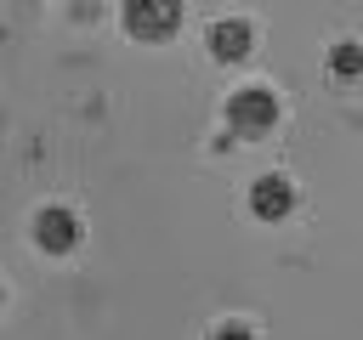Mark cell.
Returning a JSON list of instances; mask_svg holds the SVG:
<instances>
[{"label":"cell","instance_id":"cell-1","mask_svg":"<svg viewBox=\"0 0 363 340\" xmlns=\"http://www.w3.org/2000/svg\"><path fill=\"white\" fill-rule=\"evenodd\" d=\"M221 119H227V136L261 142V136H272V125H278V91H272L267 79H244V85L227 91Z\"/></svg>","mask_w":363,"mask_h":340},{"label":"cell","instance_id":"cell-2","mask_svg":"<svg viewBox=\"0 0 363 340\" xmlns=\"http://www.w3.org/2000/svg\"><path fill=\"white\" fill-rule=\"evenodd\" d=\"M28 238H34L45 255H68V249H79L85 221H79V210H74V204L45 198V204H34V215H28Z\"/></svg>","mask_w":363,"mask_h":340},{"label":"cell","instance_id":"cell-3","mask_svg":"<svg viewBox=\"0 0 363 340\" xmlns=\"http://www.w3.org/2000/svg\"><path fill=\"white\" fill-rule=\"evenodd\" d=\"M244 204H250V215H255V221H289V215H295V204H301V187H295L284 170H267V176H255V181H250Z\"/></svg>","mask_w":363,"mask_h":340},{"label":"cell","instance_id":"cell-4","mask_svg":"<svg viewBox=\"0 0 363 340\" xmlns=\"http://www.w3.org/2000/svg\"><path fill=\"white\" fill-rule=\"evenodd\" d=\"M119 23L136 34V40H170L182 28V6L176 0H125Z\"/></svg>","mask_w":363,"mask_h":340},{"label":"cell","instance_id":"cell-5","mask_svg":"<svg viewBox=\"0 0 363 340\" xmlns=\"http://www.w3.org/2000/svg\"><path fill=\"white\" fill-rule=\"evenodd\" d=\"M204 45H210L216 62H238V57H250V45H255V23L238 17V11H233V17H210Z\"/></svg>","mask_w":363,"mask_h":340},{"label":"cell","instance_id":"cell-6","mask_svg":"<svg viewBox=\"0 0 363 340\" xmlns=\"http://www.w3.org/2000/svg\"><path fill=\"white\" fill-rule=\"evenodd\" d=\"M323 68H329L335 79H357V74H363V40H335L329 57H323Z\"/></svg>","mask_w":363,"mask_h":340},{"label":"cell","instance_id":"cell-7","mask_svg":"<svg viewBox=\"0 0 363 340\" xmlns=\"http://www.w3.org/2000/svg\"><path fill=\"white\" fill-rule=\"evenodd\" d=\"M204 340H255V323L250 317H216Z\"/></svg>","mask_w":363,"mask_h":340},{"label":"cell","instance_id":"cell-8","mask_svg":"<svg viewBox=\"0 0 363 340\" xmlns=\"http://www.w3.org/2000/svg\"><path fill=\"white\" fill-rule=\"evenodd\" d=\"M0 300H6V289H0Z\"/></svg>","mask_w":363,"mask_h":340}]
</instances>
